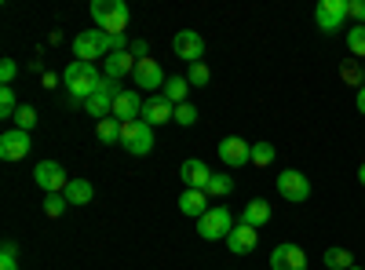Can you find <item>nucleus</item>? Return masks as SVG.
Masks as SVG:
<instances>
[{
    "label": "nucleus",
    "instance_id": "1",
    "mask_svg": "<svg viewBox=\"0 0 365 270\" xmlns=\"http://www.w3.org/2000/svg\"><path fill=\"white\" fill-rule=\"evenodd\" d=\"M103 81H106V73H99V66L96 63H81V58H73V63L63 70V84L70 88V95L73 99H91L103 88Z\"/></svg>",
    "mask_w": 365,
    "mask_h": 270
},
{
    "label": "nucleus",
    "instance_id": "2",
    "mask_svg": "<svg viewBox=\"0 0 365 270\" xmlns=\"http://www.w3.org/2000/svg\"><path fill=\"white\" fill-rule=\"evenodd\" d=\"M91 19H96V29H103L106 37H120L128 29V4L125 0H91Z\"/></svg>",
    "mask_w": 365,
    "mask_h": 270
},
{
    "label": "nucleus",
    "instance_id": "3",
    "mask_svg": "<svg viewBox=\"0 0 365 270\" xmlns=\"http://www.w3.org/2000/svg\"><path fill=\"white\" fill-rule=\"evenodd\" d=\"M120 146H125L132 157H146L150 150H154V128H150L143 117L139 121H125L120 125Z\"/></svg>",
    "mask_w": 365,
    "mask_h": 270
},
{
    "label": "nucleus",
    "instance_id": "4",
    "mask_svg": "<svg viewBox=\"0 0 365 270\" xmlns=\"http://www.w3.org/2000/svg\"><path fill=\"white\" fill-rule=\"evenodd\" d=\"M234 227H237V223H234V216H230V208H223V204H212L208 212L197 219V234L205 237V242H220V237H230Z\"/></svg>",
    "mask_w": 365,
    "mask_h": 270
},
{
    "label": "nucleus",
    "instance_id": "5",
    "mask_svg": "<svg viewBox=\"0 0 365 270\" xmlns=\"http://www.w3.org/2000/svg\"><path fill=\"white\" fill-rule=\"evenodd\" d=\"M73 55L81 63H96V58H106L110 55V37L103 29H84V33L73 37Z\"/></svg>",
    "mask_w": 365,
    "mask_h": 270
},
{
    "label": "nucleus",
    "instance_id": "6",
    "mask_svg": "<svg viewBox=\"0 0 365 270\" xmlns=\"http://www.w3.org/2000/svg\"><path fill=\"white\" fill-rule=\"evenodd\" d=\"M34 179H37V187L44 194H66V187H70V175H66V168L58 161H41L34 168Z\"/></svg>",
    "mask_w": 365,
    "mask_h": 270
},
{
    "label": "nucleus",
    "instance_id": "7",
    "mask_svg": "<svg viewBox=\"0 0 365 270\" xmlns=\"http://www.w3.org/2000/svg\"><path fill=\"white\" fill-rule=\"evenodd\" d=\"M278 194H282L285 201H292V204L311 201V179L303 175V172H296V168H285V172L278 175Z\"/></svg>",
    "mask_w": 365,
    "mask_h": 270
},
{
    "label": "nucleus",
    "instance_id": "8",
    "mask_svg": "<svg viewBox=\"0 0 365 270\" xmlns=\"http://www.w3.org/2000/svg\"><path fill=\"white\" fill-rule=\"evenodd\" d=\"M344 19H347V0H322L314 8V22L322 33H336L344 29Z\"/></svg>",
    "mask_w": 365,
    "mask_h": 270
},
{
    "label": "nucleus",
    "instance_id": "9",
    "mask_svg": "<svg viewBox=\"0 0 365 270\" xmlns=\"http://www.w3.org/2000/svg\"><path fill=\"white\" fill-rule=\"evenodd\" d=\"M172 51L182 58V63H201V55H205V41L197 29H179V33L172 37Z\"/></svg>",
    "mask_w": 365,
    "mask_h": 270
},
{
    "label": "nucleus",
    "instance_id": "10",
    "mask_svg": "<svg viewBox=\"0 0 365 270\" xmlns=\"http://www.w3.org/2000/svg\"><path fill=\"white\" fill-rule=\"evenodd\" d=\"M220 161L227 168H241V165H252V142H245L241 135H227L220 142Z\"/></svg>",
    "mask_w": 365,
    "mask_h": 270
},
{
    "label": "nucleus",
    "instance_id": "11",
    "mask_svg": "<svg viewBox=\"0 0 365 270\" xmlns=\"http://www.w3.org/2000/svg\"><path fill=\"white\" fill-rule=\"evenodd\" d=\"M132 77H135V88H139V92H158V88L165 92V84H168L158 58H139V66H135Z\"/></svg>",
    "mask_w": 365,
    "mask_h": 270
},
{
    "label": "nucleus",
    "instance_id": "12",
    "mask_svg": "<svg viewBox=\"0 0 365 270\" xmlns=\"http://www.w3.org/2000/svg\"><path fill=\"white\" fill-rule=\"evenodd\" d=\"M29 150H34V142H29V132H22V128H11L0 135V157L4 161H22V157H29Z\"/></svg>",
    "mask_w": 365,
    "mask_h": 270
},
{
    "label": "nucleus",
    "instance_id": "13",
    "mask_svg": "<svg viewBox=\"0 0 365 270\" xmlns=\"http://www.w3.org/2000/svg\"><path fill=\"white\" fill-rule=\"evenodd\" d=\"M270 270H307V252L292 242H285L270 252Z\"/></svg>",
    "mask_w": 365,
    "mask_h": 270
},
{
    "label": "nucleus",
    "instance_id": "14",
    "mask_svg": "<svg viewBox=\"0 0 365 270\" xmlns=\"http://www.w3.org/2000/svg\"><path fill=\"white\" fill-rule=\"evenodd\" d=\"M143 103L146 99H139L135 88H125V92L113 99V113L110 117H117L120 125H125V121H139V117H143Z\"/></svg>",
    "mask_w": 365,
    "mask_h": 270
},
{
    "label": "nucleus",
    "instance_id": "15",
    "mask_svg": "<svg viewBox=\"0 0 365 270\" xmlns=\"http://www.w3.org/2000/svg\"><path fill=\"white\" fill-rule=\"evenodd\" d=\"M256 245H259V230L249 227V223H237L230 230V237H227V249L234 256H249V252H256Z\"/></svg>",
    "mask_w": 365,
    "mask_h": 270
},
{
    "label": "nucleus",
    "instance_id": "16",
    "mask_svg": "<svg viewBox=\"0 0 365 270\" xmlns=\"http://www.w3.org/2000/svg\"><path fill=\"white\" fill-rule=\"evenodd\" d=\"M143 121L154 128V125H168V121H175V106L165 99V95H150L146 103H143Z\"/></svg>",
    "mask_w": 365,
    "mask_h": 270
},
{
    "label": "nucleus",
    "instance_id": "17",
    "mask_svg": "<svg viewBox=\"0 0 365 270\" xmlns=\"http://www.w3.org/2000/svg\"><path fill=\"white\" fill-rule=\"evenodd\" d=\"M179 179L187 183V190H205L208 179H212V168H208L201 157H190V161L179 165Z\"/></svg>",
    "mask_w": 365,
    "mask_h": 270
},
{
    "label": "nucleus",
    "instance_id": "18",
    "mask_svg": "<svg viewBox=\"0 0 365 270\" xmlns=\"http://www.w3.org/2000/svg\"><path fill=\"white\" fill-rule=\"evenodd\" d=\"M208 201H212V197H208L205 190H182V194H179V212L190 216V219H201L208 208H212Z\"/></svg>",
    "mask_w": 365,
    "mask_h": 270
},
{
    "label": "nucleus",
    "instance_id": "19",
    "mask_svg": "<svg viewBox=\"0 0 365 270\" xmlns=\"http://www.w3.org/2000/svg\"><path fill=\"white\" fill-rule=\"evenodd\" d=\"M135 66H139V58H135L132 51H113V55L106 58V77H110V81H120V77L135 73Z\"/></svg>",
    "mask_w": 365,
    "mask_h": 270
},
{
    "label": "nucleus",
    "instance_id": "20",
    "mask_svg": "<svg viewBox=\"0 0 365 270\" xmlns=\"http://www.w3.org/2000/svg\"><path fill=\"white\" fill-rule=\"evenodd\" d=\"M241 223H249V227H263V223H270V204L263 201V197H256V201H249L245 204V212H241Z\"/></svg>",
    "mask_w": 365,
    "mask_h": 270
},
{
    "label": "nucleus",
    "instance_id": "21",
    "mask_svg": "<svg viewBox=\"0 0 365 270\" xmlns=\"http://www.w3.org/2000/svg\"><path fill=\"white\" fill-rule=\"evenodd\" d=\"M91 197H96V187H91L88 179H70V187H66L70 204H91Z\"/></svg>",
    "mask_w": 365,
    "mask_h": 270
},
{
    "label": "nucleus",
    "instance_id": "22",
    "mask_svg": "<svg viewBox=\"0 0 365 270\" xmlns=\"http://www.w3.org/2000/svg\"><path fill=\"white\" fill-rule=\"evenodd\" d=\"M187 92H190V81L187 77H168V84H165V99L172 103V106H182L187 103Z\"/></svg>",
    "mask_w": 365,
    "mask_h": 270
},
{
    "label": "nucleus",
    "instance_id": "23",
    "mask_svg": "<svg viewBox=\"0 0 365 270\" xmlns=\"http://www.w3.org/2000/svg\"><path fill=\"white\" fill-rule=\"evenodd\" d=\"M322 263H325L329 270H351V266H354V256H351L347 249H325Z\"/></svg>",
    "mask_w": 365,
    "mask_h": 270
},
{
    "label": "nucleus",
    "instance_id": "24",
    "mask_svg": "<svg viewBox=\"0 0 365 270\" xmlns=\"http://www.w3.org/2000/svg\"><path fill=\"white\" fill-rule=\"evenodd\" d=\"M230 190H234V179H230L227 172H212V179H208L205 194H208V197H227Z\"/></svg>",
    "mask_w": 365,
    "mask_h": 270
},
{
    "label": "nucleus",
    "instance_id": "25",
    "mask_svg": "<svg viewBox=\"0 0 365 270\" xmlns=\"http://www.w3.org/2000/svg\"><path fill=\"white\" fill-rule=\"evenodd\" d=\"M96 135H99V142H120V121L117 117H106V121H99L96 125Z\"/></svg>",
    "mask_w": 365,
    "mask_h": 270
},
{
    "label": "nucleus",
    "instance_id": "26",
    "mask_svg": "<svg viewBox=\"0 0 365 270\" xmlns=\"http://www.w3.org/2000/svg\"><path fill=\"white\" fill-rule=\"evenodd\" d=\"M274 157H278V146H270V142H252V165H256V168L274 165Z\"/></svg>",
    "mask_w": 365,
    "mask_h": 270
},
{
    "label": "nucleus",
    "instance_id": "27",
    "mask_svg": "<svg viewBox=\"0 0 365 270\" xmlns=\"http://www.w3.org/2000/svg\"><path fill=\"white\" fill-rule=\"evenodd\" d=\"M66 208H70L66 194H44V216H48V219H58Z\"/></svg>",
    "mask_w": 365,
    "mask_h": 270
},
{
    "label": "nucleus",
    "instance_id": "28",
    "mask_svg": "<svg viewBox=\"0 0 365 270\" xmlns=\"http://www.w3.org/2000/svg\"><path fill=\"white\" fill-rule=\"evenodd\" d=\"M347 48H351V55H354V58H365V26L347 29Z\"/></svg>",
    "mask_w": 365,
    "mask_h": 270
},
{
    "label": "nucleus",
    "instance_id": "29",
    "mask_svg": "<svg viewBox=\"0 0 365 270\" xmlns=\"http://www.w3.org/2000/svg\"><path fill=\"white\" fill-rule=\"evenodd\" d=\"M15 121V128H22V132H34V125H37V110L34 106H19V113L11 117Z\"/></svg>",
    "mask_w": 365,
    "mask_h": 270
},
{
    "label": "nucleus",
    "instance_id": "30",
    "mask_svg": "<svg viewBox=\"0 0 365 270\" xmlns=\"http://www.w3.org/2000/svg\"><path fill=\"white\" fill-rule=\"evenodd\" d=\"M15 113H19L15 88H0V117H15Z\"/></svg>",
    "mask_w": 365,
    "mask_h": 270
},
{
    "label": "nucleus",
    "instance_id": "31",
    "mask_svg": "<svg viewBox=\"0 0 365 270\" xmlns=\"http://www.w3.org/2000/svg\"><path fill=\"white\" fill-rule=\"evenodd\" d=\"M0 270H19V245L15 242H4V249H0Z\"/></svg>",
    "mask_w": 365,
    "mask_h": 270
},
{
    "label": "nucleus",
    "instance_id": "32",
    "mask_svg": "<svg viewBox=\"0 0 365 270\" xmlns=\"http://www.w3.org/2000/svg\"><path fill=\"white\" fill-rule=\"evenodd\" d=\"M187 81H190V88H205V84L212 81V73H208L205 63H194V66L187 70Z\"/></svg>",
    "mask_w": 365,
    "mask_h": 270
},
{
    "label": "nucleus",
    "instance_id": "33",
    "mask_svg": "<svg viewBox=\"0 0 365 270\" xmlns=\"http://www.w3.org/2000/svg\"><path fill=\"white\" fill-rule=\"evenodd\" d=\"M175 125H182V128H190V125H197V106H190V103H182V106H175Z\"/></svg>",
    "mask_w": 365,
    "mask_h": 270
},
{
    "label": "nucleus",
    "instance_id": "34",
    "mask_svg": "<svg viewBox=\"0 0 365 270\" xmlns=\"http://www.w3.org/2000/svg\"><path fill=\"white\" fill-rule=\"evenodd\" d=\"M347 19H354L358 26H365V0H347Z\"/></svg>",
    "mask_w": 365,
    "mask_h": 270
},
{
    "label": "nucleus",
    "instance_id": "35",
    "mask_svg": "<svg viewBox=\"0 0 365 270\" xmlns=\"http://www.w3.org/2000/svg\"><path fill=\"white\" fill-rule=\"evenodd\" d=\"M15 73H19V66H15V58H4V63H0V81H4V88H11Z\"/></svg>",
    "mask_w": 365,
    "mask_h": 270
},
{
    "label": "nucleus",
    "instance_id": "36",
    "mask_svg": "<svg viewBox=\"0 0 365 270\" xmlns=\"http://www.w3.org/2000/svg\"><path fill=\"white\" fill-rule=\"evenodd\" d=\"M128 51H132L135 58H150V48H146V41H135V44H132Z\"/></svg>",
    "mask_w": 365,
    "mask_h": 270
},
{
    "label": "nucleus",
    "instance_id": "37",
    "mask_svg": "<svg viewBox=\"0 0 365 270\" xmlns=\"http://www.w3.org/2000/svg\"><path fill=\"white\" fill-rule=\"evenodd\" d=\"M354 106H358V110H361V113H365V84H361V88H358V95H354Z\"/></svg>",
    "mask_w": 365,
    "mask_h": 270
},
{
    "label": "nucleus",
    "instance_id": "38",
    "mask_svg": "<svg viewBox=\"0 0 365 270\" xmlns=\"http://www.w3.org/2000/svg\"><path fill=\"white\" fill-rule=\"evenodd\" d=\"M344 81H351V84H354V81H358V70H354V66H347V70H344Z\"/></svg>",
    "mask_w": 365,
    "mask_h": 270
},
{
    "label": "nucleus",
    "instance_id": "39",
    "mask_svg": "<svg viewBox=\"0 0 365 270\" xmlns=\"http://www.w3.org/2000/svg\"><path fill=\"white\" fill-rule=\"evenodd\" d=\"M41 81H44V88H55V84H58V77H55V73H44Z\"/></svg>",
    "mask_w": 365,
    "mask_h": 270
},
{
    "label": "nucleus",
    "instance_id": "40",
    "mask_svg": "<svg viewBox=\"0 0 365 270\" xmlns=\"http://www.w3.org/2000/svg\"><path fill=\"white\" fill-rule=\"evenodd\" d=\"M358 183H361V187H365V165H361V168H358Z\"/></svg>",
    "mask_w": 365,
    "mask_h": 270
},
{
    "label": "nucleus",
    "instance_id": "41",
    "mask_svg": "<svg viewBox=\"0 0 365 270\" xmlns=\"http://www.w3.org/2000/svg\"><path fill=\"white\" fill-rule=\"evenodd\" d=\"M351 270H361V266H351Z\"/></svg>",
    "mask_w": 365,
    "mask_h": 270
}]
</instances>
